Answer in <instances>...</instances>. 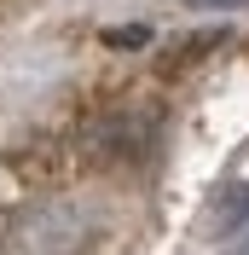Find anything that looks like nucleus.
<instances>
[{"label":"nucleus","mask_w":249,"mask_h":255,"mask_svg":"<svg viewBox=\"0 0 249 255\" xmlns=\"http://www.w3.org/2000/svg\"><path fill=\"white\" fill-rule=\"evenodd\" d=\"M197 6H244V0H197Z\"/></svg>","instance_id":"obj_4"},{"label":"nucleus","mask_w":249,"mask_h":255,"mask_svg":"<svg viewBox=\"0 0 249 255\" xmlns=\"http://www.w3.org/2000/svg\"><path fill=\"white\" fill-rule=\"evenodd\" d=\"M220 255H249V232H238V238L226 244V250H220Z\"/></svg>","instance_id":"obj_3"},{"label":"nucleus","mask_w":249,"mask_h":255,"mask_svg":"<svg viewBox=\"0 0 249 255\" xmlns=\"http://www.w3.org/2000/svg\"><path fill=\"white\" fill-rule=\"evenodd\" d=\"M244 221H249V186H232L220 197V232H238Z\"/></svg>","instance_id":"obj_1"},{"label":"nucleus","mask_w":249,"mask_h":255,"mask_svg":"<svg viewBox=\"0 0 249 255\" xmlns=\"http://www.w3.org/2000/svg\"><path fill=\"white\" fill-rule=\"evenodd\" d=\"M105 41H110V47H145L151 29H139V23H133V29H105Z\"/></svg>","instance_id":"obj_2"}]
</instances>
